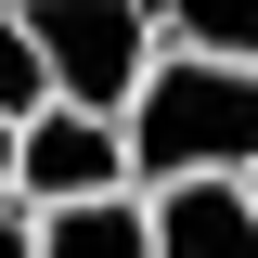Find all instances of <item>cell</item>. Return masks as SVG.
<instances>
[{
	"mask_svg": "<svg viewBox=\"0 0 258 258\" xmlns=\"http://www.w3.org/2000/svg\"><path fill=\"white\" fill-rule=\"evenodd\" d=\"M245 168H258V64L155 52V78H142V103H129V194L245 181Z\"/></svg>",
	"mask_w": 258,
	"mask_h": 258,
	"instance_id": "obj_1",
	"label": "cell"
},
{
	"mask_svg": "<svg viewBox=\"0 0 258 258\" xmlns=\"http://www.w3.org/2000/svg\"><path fill=\"white\" fill-rule=\"evenodd\" d=\"M13 13H26V39H39L52 103L129 129V103H142V78H155V52H168L155 13H142V0H13Z\"/></svg>",
	"mask_w": 258,
	"mask_h": 258,
	"instance_id": "obj_2",
	"label": "cell"
},
{
	"mask_svg": "<svg viewBox=\"0 0 258 258\" xmlns=\"http://www.w3.org/2000/svg\"><path fill=\"white\" fill-rule=\"evenodd\" d=\"M103 194H129V129L78 116V103H39V116L13 129V207L64 220V207H103Z\"/></svg>",
	"mask_w": 258,
	"mask_h": 258,
	"instance_id": "obj_3",
	"label": "cell"
},
{
	"mask_svg": "<svg viewBox=\"0 0 258 258\" xmlns=\"http://www.w3.org/2000/svg\"><path fill=\"white\" fill-rule=\"evenodd\" d=\"M142 232H155V258H258L245 181H168V194H142Z\"/></svg>",
	"mask_w": 258,
	"mask_h": 258,
	"instance_id": "obj_4",
	"label": "cell"
},
{
	"mask_svg": "<svg viewBox=\"0 0 258 258\" xmlns=\"http://www.w3.org/2000/svg\"><path fill=\"white\" fill-rule=\"evenodd\" d=\"M39 258H155V232H142V194H103V207H64V220H39Z\"/></svg>",
	"mask_w": 258,
	"mask_h": 258,
	"instance_id": "obj_5",
	"label": "cell"
},
{
	"mask_svg": "<svg viewBox=\"0 0 258 258\" xmlns=\"http://www.w3.org/2000/svg\"><path fill=\"white\" fill-rule=\"evenodd\" d=\"M168 52H207V64H258V0H155Z\"/></svg>",
	"mask_w": 258,
	"mask_h": 258,
	"instance_id": "obj_6",
	"label": "cell"
},
{
	"mask_svg": "<svg viewBox=\"0 0 258 258\" xmlns=\"http://www.w3.org/2000/svg\"><path fill=\"white\" fill-rule=\"evenodd\" d=\"M39 103H52V78H39V39H26V13L0 0V129H26Z\"/></svg>",
	"mask_w": 258,
	"mask_h": 258,
	"instance_id": "obj_7",
	"label": "cell"
},
{
	"mask_svg": "<svg viewBox=\"0 0 258 258\" xmlns=\"http://www.w3.org/2000/svg\"><path fill=\"white\" fill-rule=\"evenodd\" d=\"M0 258H39V207H0Z\"/></svg>",
	"mask_w": 258,
	"mask_h": 258,
	"instance_id": "obj_8",
	"label": "cell"
},
{
	"mask_svg": "<svg viewBox=\"0 0 258 258\" xmlns=\"http://www.w3.org/2000/svg\"><path fill=\"white\" fill-rule=\"evenodd\" d=\"M0 207H13V129H0Z\"/></svg>",
	"mask_w": 258,
	"mask_h": 258,
	"instance_id": "obj_9",
	"label": "cell"
},
{
	"mask_svg": "<svg viewBox=\"0 0 258 258\" xmlns=\"http://www.w3.org/2000/svg\"><path fill=\"white\" fill-rule=\"evenodd\" d=\"M245 207H258V168H245Z\"/></svg>",
	"mask_w": 258,
	"mask_h": 258,
	"instance_id": "obj_10",
	"label": "cell"
},
{
	"mask_svg": "<svg viewBox=\"0 0 258 258\" xmlns=\"http://www.w3.org/2000/svg\"><path fill=\"white\" fill-rule=\"evenodd\" d=\"M142 13H155V0H142Z\"/></svg>",
	"mask_w": 258,
	"mask_h": 258,
	"instance_id": "obj_11",
	"label": "cell"
}]
</instances>
